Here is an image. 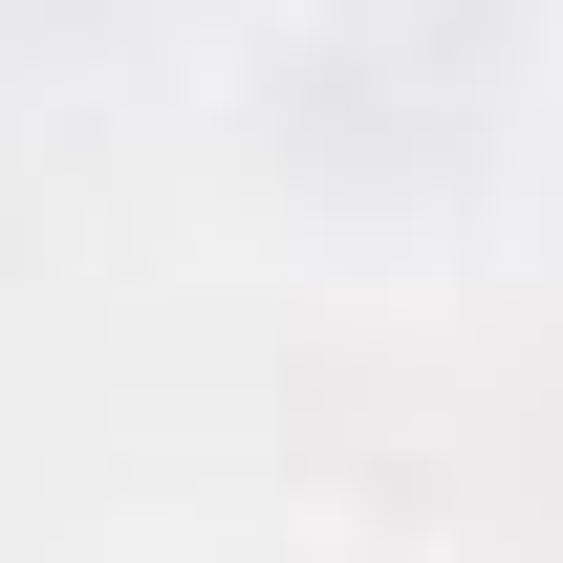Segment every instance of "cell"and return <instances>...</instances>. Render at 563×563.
Here are the masks:
<instances>
[{
	"label": "cell",
	"mask_w": 563,
	"mask_h": 563,
	"mask_svg": "<svg viewBox=\"0 0 563 563\" xmlns=\"http://www.w3.org/2000/svg\"><path fill=\"white\" fill-rule=\"evenodd\" d=\"M325 22H390V0H325Z\"/></svg>",
	"instance_id": "obj_1"
}]
</instances>
